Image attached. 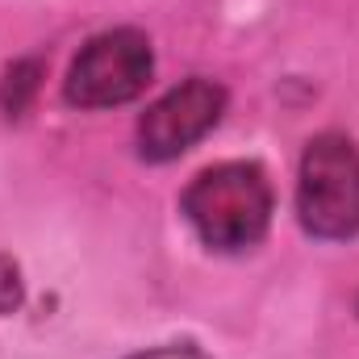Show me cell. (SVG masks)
Here are the masks:
<instances>
[{"label": "cell", "instance_id": "2", "mask_svg": "<svg viewBox=\"0 0 359 359\" xmlns=\"http://www.w3.org/2000/svg\"><path fill=\"white\" fill-rule=\"evenodd\" d=\"M301 226L313 238L359 234V147L343 134H318L301 155Z\"/></svg>", "mask_w": 359, "mask_h": 359}, {"label": "cell", "instance_id": "4", "mask_svg": "<svg viewBox=\"0 0 359 359\" xmlns=\"http://www.w3.org/2000/svg\"><path fill=\"white\" fill-rule=\"evenodd\" d=\"M226 109V92L213 80H184L180 88H172L168 96H159L142 121H138V151L151 163H168L180 159L192 142H201Z\"/></svg>", "mask_w": 359, "mask_h": 359}, {"label": "cell", "instance_id": "7", "mask_svg": "<svg viewBox=\"0 0 359 359\" xmlns=\"http://www.w3.org/2000/svg\"><path fill=\"white\" fill-rule=\"evenodd\" d=\"M130 359H209L201 347H192V343H172V347H155V351H138V355Z\"/></svg>", "mask_w": 359, "mask_h": 359}, {"label": "cell", "instance_id": "5", "mask_svg": "<svg viewBox=\"0 0 359 359\" xmlns=\"http://www.w3.org/2000/svg\"><path fill=\"white\" fill-rule=\"evenodd\" d=\"M38 76H42V67H38V63H17V67H8L4 88H0V100H4V109H8V113H21V109H25L29 92L38 88Z\"/></svg>", "mask_w": 359, "mask_h": 359}, {"label": "cell", "instance_id": "6", "mask_svg": "<svg viewBox=\"0 0 359 359\" xmlns=\"http://www.w3.org/2000/svg\"><path fill=\"white\" fill-rule=\"evenodd\" d=\"M21 305V280H17V264L0 255V313H13Z\"/></svg>", "mask_w": 359, "mask_h": 359}, {"label": "cell", "instance_id": "3", "mask_svg": "<svg viewBox=\"0 0 359 359\" xmlns=\"http://www.w3.org/2000/svg\"><path fill=\"white\" fill-rule=\"evenodd\" d=\"M155 55L138 29H109L92 38L67 72V100L80 109H113L151 84Z\"/></svg>", "mask_w": 359, "mask_h": 359}, {"label": "cell", "instance_id": "1", "mask_svg": "<svg viewBox=\"0 0 359 359\" xmlns=\"http://www.w3.org/2000/svg\"><path fill=\"white\" fill-rule=\"evenodd\" d=\"M184 217L213 251H247L268 234L271 184L255 163H217L188 184Z\"/></svg>", "mask_w": 359, "mask_h": 359}]
</instances>
